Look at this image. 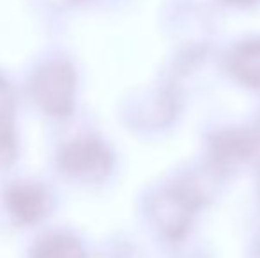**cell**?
<instances>
[{"label": "cell", "instance_id": "cell-1", "mask_svg": "<svg viewBox=\"0 0 260 258\" xmlns=\"http://www.w3.org/2000/svg\"><path fill=\"white\" fill-rule=\"evenodd\" d=\"M76 71L68 60H50L34 72L30 96L36 106L55 119L69 117L75 110Z\"/></svg>", "mask_w": 260, "mask_h": 258}, {"label": "cell", "instance_id": "cell-2", "mask_svg": "<svg viewBox=\"0 0 260 258\" xmlns=\"http://www.w3.org/2000/svg\"><path fill=\"white\" fill-rule=\"evenodd\" d=\"M206 193L195 184H179L159 191L149 202L152 223L168 239H179L186 234L191 216L204 203Z\"/></svg>", "mask_w": 260, "mask_h": 258}, {"label": "cell", "instance_id": "cell-3", "mask_svg": "<svg viewBox=\"0 0 260 258\" xmlns=\"http://www.w3.org/2000/svg\"><path fill=\"white\" fill-rule=\"evenodd\" d=\"M57 166L66 177L98 182L112 173L113 154L96 136H80L58 149Z\"/></svg>", "mask_w": 260, "mask_h": 258}, {"label": "cell", "instance_id": "cell-4", "mask_svg": "<svg viewBox=\"0 0 260 258\" xmlns=\"http://www.w3.org/2000/svg\"><path fill=\"white\" fill-rule=\"evenodd\" d=\"M4 205L9 217L20 227L38 225L52 212L53 198L39 182L18 180L4 191Z\"/></svg>", "mask_w": 260, "mask_h": 258}, {"label": "cell", "instance_id": "cell-5", "mask_svg": "<svg viewBox=\"0 0 260 258\" xmlns=\"http://www.w3.org/2000/svg\"><path fill=\"white\" fill-rule=\"evenodd\" d=\"M260 147L258 129H230L216 134L212 140V159L221 168L239 165Z\"/></svg>", "mask_w": 260, "mask_h": 258}, {"label": "cell", "instance_id": "cell-6", "mask_svg": "<svg viewBox=\"0 0 260 258\" xmlns=\"http://www.w3.org/2000/svg\"><path fill=\"white\" fill-rule=\"evenodd\" d=\"M18 156L14 134V92L0 76V166H9Z\"/></svg>", "mask_w": 260, "mask_h": 258}, {"label": "cell", "instance_id": "cell-7", "mask_svg": "<svg viewBox=\"0 0 260 258\" xmlns=\"http://www.w3.org/2000/svg\"><path fill=\"white\" fill-rule=\"evenodd\" d=\"M30 258H87L83 244L69 232H48L36 241Z\"/></svg>", "mask_w": 260, "mask_h": 258}, {"label": "cell", "instance_id": "cell-8", "mask_svg": "<svg viewBox=\"0 0 260 258\" xmlns=\"http://www.w3.org/2000/svg\"><path fill=\"white\" fill-rule=\"evenodd\" d=\"M230 69L241 83L260 89V41L243 43L230 57Z\"/></svg>", "mask_w": 260, "mask_h": 258}, {"label": "cell", "instance_id": "cell-9", "mask_svg": "<svg viewBox=\"0 0 260 258\" xmlns=\"http://www.w3.org/2000/svg\"><path fill=\"white\" fill-rule=\"evenodd\" d=\"M230 4H237V6H251V4H257L260 0H229Z\"/></svg>", "mask_w": 260, "mask_h": 258}]
</instances>
